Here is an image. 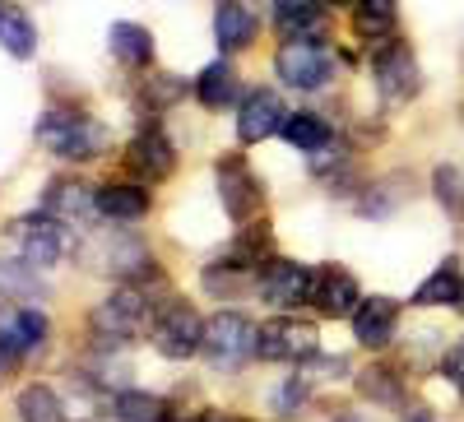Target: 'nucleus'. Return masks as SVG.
<instances>
[{
	"label": "nucleus",
	"mask_w": 464,
	"mask_h": 422,
	"mask_svg": "<svg viewBox=\"0 0 464 422\" xmlns=\"http://www.w3.org/2000/svg\"><path fill=\"white\" fill-rule=\"evenodd\" d=\"M37 144L65 163H93L111 149V130L98 117H84V111H47L37 121Z\"/></svg>",
	"instance_id": "1"
},
{
	"label": "nucleus",
	"mask_w": 464,
	"mask_h": 422,
	"mask_svg": "<svg viewBox=\"0 0 464 422\" xmlns=\"http://www.w3.org/2000/svg\"><path fill=\"white\" fill-rule=\"evenodd\" d=\"M89 330L102 339V343H135L153 330L149 321V297L140 288H116L111 297H102L89 316Z\"/></svg>",
	"instance_id": "2"
},
{
	"label": "nucleus",
	"mask_w": 464,
	"mask_h": 422,
	"mask_svg": "<svg viewBox=\"0 0 464 422\" xmlns=\"http://www.w3.org/2000/svg\"><path fill=\"white\" fill-rule=\"evenodd\" d=\"M275 70H279V80L288 89L312 93V89H325L330 84L334 56H330V47L321 43V37H288V43L275 52Z\"/></svg>",
	"instance_id": "3"
},
{
	"label": "nucleus",
	"mask_w": 464,
	"mask_h": 422,
	"mask_svg": "<svg viewBox=\"0 0 464 422\" xmlns=\"http://www.w3.org/2000/svg\"><path fill=\"white\" fill-rule=\"evenodd\" d=\"M153 349L168 362H186L205 353V321L190 302H168L159 316H153Z\"/></svg>",
	"instance_id": "4"
},
{
	"label": "nucleus",
	"mask_w": 464,
	"mask_h": 422,
	"mask_svg": "<svg viewBox=\"0 0 464 422\" xmlns=\"http://www.w3.org/2000/svg\"><path fill=\"white\" fill-rule=\"evenodd\" d=\"M316 353H321V334L312 321L279 316L256 330V358H265V362H306Z\"/></svg>",
	"instance_id": "5"
},
{
	"label": "nucleus",
	"mask_w": 464,
	"mask_h": 422,
	"mask_svg": "<svg viewBox=\"0 0 464 422\" xmlns=\"http://www.w3.org/2000/svg\"><path fill=\"white\" fill-rule=\"evenodd\" d=\"M205 358L218 371H237L246 358H256V325L242 312H218L205 321Z\"/></svg>",
	"instance_id": "6"
},
{
	"label": "nucleus",
	"mask_w": 464,
	"mask_h": 422,
	"mask_svg": "<svg viewBox=\"0 0 464 422\" xmlns=\"http://www.w3.org/2000/svg\"><path fill=\"white\" fill-rule=\"evenodd\" d=\"M84 260L89 270H102V274H116V279H153V255L135 242V237H111V233H98L89 246H84Z\"/></svg>",
	"instance_id": "7"
},
{
	"label": "nucleus",
	"mask_w": 464,
	"mask_h": 422,
	"mask_svg": "<svg viewBox=\"0 0 464 422\" xmlns=\"http://www.w3.org/2000/svg\"><path fill=\"white\" fill-rule=\"evenodd\" d=\"M214 172H218V200H223L227 218L246 223V218L260 209V200H265V190H260L256 172L246 168L242 153H227V158H218V168H214Z\"/></svg>",
	"instance_id": "8"
},
{
	"label": "nucleus",
	"mask_w": 464,
	"mask_h": 422,
	"mask_svg": "<svg viewBox=\"0 0 464 422\" xmlns=\"http://www.w3.org/2000/svg\"><path fill=\"white\" fill-rule=\"evenodd\" d=\"M260 297L269 306H279V312H293V306L302 302H312V270L297 260H265V270H260Z\"/></svg>",
	"instance_id": "9"
},
{
	"label": "nucleus",
	"mask_w": 464,
	"mask_h": 422,
	"mask_svg": "<svg viewBox=\"0 0 464 422\" xmlns=\"http://www.w3.org/2000/svg\"><path fill=\"white\" fill-rule=\"evenodd\" d=\"M10 242H14L19 260L33 264V270H52V264L61 260V227L52 218H37V214L14 218L10 223Z\"/></svg>",
	"instance_id": "10"
},
{
	"label": "nucleus",
	"mask_w": 464,
	"mask_h": 422,
	"mask_svg": "<svg viewBox=\"0 0 464 422\" xmlns=\"http://www.w3.org/2000/svg\"><path fill=\"white\" fill-rule=\"evenodd\" d=\"M358 302H362V293H358V279L348 270H339V264H321V270H312V306L321 316L343 321V316L358 312Z\"/></svg>",
	"instance_id": "11"
},
{
	"label": "nucleus",
	"mask_w": 464,
	"mask_h": 422,
	"mask_svg": "<svg viewBox=\"0 0 464 422\" xmlns=\"http://www.w3.org/2000/svg\"><path fill=\"white\" fill-rule=\"evenodd\" d=\"M372 65H376V84H381V93L391 98V102H404V98H413V93L422 89V84H418V61H413V52L400 47L395 37H385Z\"/></svg>",
	"instance_id": "12"
},
{
	"label": "nucleus",
	"mask_w": 464,
	"mask_h": 422,
	"mask_svg": "<svg viewBox=\"0 0 464 422\" xmlns=\"http://www.w3.org/2000/svg\"><path fill=\"white\" fill-rule=\"evenodd\" d=\"M348 321H353V339L362 343V349H385V343L395 339V330H400V302H391V297H362L358 312Z\"/></svg>",
	"instance_id": "13"
},
{
	"label": "nucleus",
	"mask_w": 464,
	"mask_h": 422,
	"mask_svg": "<svg viewBox=\"0 0 464 422\" xmlns=\"http://www.w3.org/2000/svg\"><path fill=\"white\" fill-rule=\"evenodd\" d=\"M260 33V14L251 0H218L214 10V37L223 52H246Z\"/></svg>",
	"instance_id": "14"
},
{
	"label": "nucleus",
	"mask_w": 464,
	"mask_h": 422,
	"mask_svg": "<svg viewBox=\"0 0 464 422\" xmlns=\"http://www.w3.org/2000/svg\"><path fill=\"white\" fill-rule=\"evenodd\" d=\"M284 117H288V111H284L279 93L256 89V93L242 102V111H237V139H242V144H265L269 135L284 126Z\"/></svg>",
	"instance_id": "15"
},
{
	"label": "nucleus",
	"mask_w": 464,
	"mask_h": 422,
	"mask_svg": "<svg viewBox=\"0 0 464 422\" xmlns=\"http://www.w3.org/2000/svg\"><path fill=\"white\" fill-rule=\"evenodd\" d=\"M126 168H130L135 177H144V181H163V177H172L177 153H172L168 135H163V130H140V135L130 139V149H126Z\"/></svg>",
	"instance_id": "16"
},
{
	"label": "nucleus",
	"mask_w": 464,
	"mask_h": 422,
	"mask_svg": "<svg viewBox=\"0 0 464 422\" xmlns=\"http://www.w3.org/2000/svg\"><path fill=\"white\" fill-rule=\"evenodd\" d=\"M47 214L56 223H89L98 214V190L80 181H52L47 186Z\"/></svg>",
	"instance_id": "17"
},
{
	"label": "nucleus",
	"mask_w": 464,
	"mask_h": 422,
	"mask_svg": "<svg viewBox=\"0 0 464 422\" xmlns=\"http://www.w3.org/2000/svg\"><path fill=\"white\" fill-rule=\"evenodd\" d=\"M149 205H153L149 186L107 181V186L98 190V214H102V218H116V223H135V218H144V214H149Z\"/></svg>",
	"instance_id": "18"
},
{
	"label": "nucleus",
	"mask_w": 464,
	"mask_h": 422,
	"mask_svg": "<svg viewBox=\"0 0 464 422\" xmlns=\"http://www.w3.org/2000/svg\"><path fill=\"white\" fill-rule=\"evenodd\" d=\"M107 47H111V56L121 61L126 70H144V65L153 61V33H149L144 24L121 19V24L107 28Z\"/></svg>",
	"instance_id": "19"
},
{
	"label": "nucleus",
	"mask_w": 464,
	"mask_h": 422,
	"mask_svg": "<svg viewBox=\"0 0 464 422\" xmlns=\"http://www.w3.org/2000/svg\"><path fill=\"white\" fill-rule=\"evenodd\" d=\"M0 47H5L10 56H19V61H28L37 52V28L24 14V5H14V0H0Z\"/></svg>",
	"instance_id": "20"
},
{
	"label": "nucleus",
	"mask_w": 464,
	"mask_h": 422,
	"mask_svg": "<svg viewBox=\"0 0 464 422\" xmlns=\"http://www.w3.org/2000/svg\"><path fill=\"white\" fill-rule=\"evenodd\" d=\"M279 135H284L297 153H316V149L330 144V121L316 117V111H288L284 126H279Z\"/></svg>",
	"instance_id": "21"
},
{
	"label": "nucleus",
	"mask_w": 464,
	"mask_h": 422,
	"mask_svg": "<svg viewBox=\"0 0 464 422\" xmlns=\"http://www.w3.org/2000/svg\"><path fill=\"white\" fill-rule=\"evenodd\" d=\"M459 297H464V274H459L455 260H446L441 270H432L428 279L418 283L413 306H450V302H459Z\"/></svg>",
	"instance_id": "22"
},
{
	"label": "nucleus",
	"mask_w": 464,
	"mask_h": 422,
	"mask_svg": "<svg viewBox=\"0 0 464 422\" xmlns=\"http://www.w3.org/2000/svg\"><path fill=\"white\" fill-rule=\"evenodd\" d=\"M196 98H200V107L223 111L232 98H237V70H232L227 61L205 65V70H200V80H196Z\"/></svg>",
	"instance_id": "23"
},
{
	"label": "nucleus",
	"mask_w": 464,
	"mask_h": 422,
	"mask_svg": "<svg viewBox=\"0 0 464 422\" xmlns=\"http://www.w3.org/2000/svg\"><path fill=\"white\" fill-rule=\"evenodd\" d=\"M275 24L288 37H321V5L316 0H275Z\"/></svg>",
	"instance_id": "24"
},
{
	"label": "nucleus",
	"mask_w": 464,
	"mask_h": 422,
	"mask_svg": "<svg viewBox=\"0 0 464 422\" xmlns=\"http://www.w3.org/2000/svg\"><path fill=\"white\" fill-rule=\"evenodd\" d=\"M353 33L362 43H385L395 33V0H358L353 5Z\"/></svg>",
	"instance_id": "25"
},
{
	"label": "nucleus",
	"mask_w": 464,
	"mask_h": 422,
	"mask_svg": "<svg viewBox=\"0 0 464 422\" xmlns=\"http://www.w3.org/2000/svg\"><path fill=\"white\" fill-rule=\"evenodd\" d=\"M265 255H269V227H265V223H251L246 233L223 251L218 264H227V270H237V274H242V270H260V260H265Z\"/></svg>",
	"instance_id": "26"
},
{
	"label": "nucleus",
	"mask_w": 464,
	"mask_h": 422,
	"mask_svg": "<svg viewBox=\"0 0 464 422\" xmlns=\"http://www.w3.org/2000/svg\"><path fill=\"white\" fill-rule=\"evenodd\" d=\"M116 422H168V404L149 390H121L111 399Z\"/></svg>",
	"instance_id": "27"
},
{
	"label": "nucleus",
	"mask_w": 464,
	"mask_h": 422,
	"mask_svg": "<svg viewBox=\"0 0 464 422\" xmlns=\"http://www.w3.org/2000/svg\"><path fill=\"white\" fill-rule=\"evenodd\" d=\"M19 422H65V408L52 386H24L19 390Z\"/></svg>",
	"instance_id": "28"
},
{
	"label": "nucleus",
	"mask_w": 464,
	"mask_h": 422,
	"mask_svg": "<svg viewBox=\"0 0 464 422\" xmlns=\"http://www.w3.org/2000/svg\"><path fill=\"white\" fill-rule=\"evenodd\" d=\"M0 293L14 297V302H33L37 293V270L24 260H0Z\"/></svg>",
	"instance_id": "29"
},
{
	"label": "nucleus",
	"mask_w": 464,
	"mask_h": 422,
	"mask_svg": "<svg viewBox=\"0 0 464 422\" xmlns=\"http://www.w3.org/2000/svg\"><path fill=\"white\" fill-rule=\"evenodd\" d=\"M14 330H19V339H24V349L28 353H37V349H43V343H47V316L43 312H37V306H19V312H14Z\"/></svg>",
	"instance_id": "30"
},
{
	"label": "nucleus",
	"mask_w": 464,
	"mask_h": 422,
	"mask_svg": "<svg viewBox=\"0 0 464 422\" xmlns=\"http://www.w3.org/2000/svg\"><path fill=\"white\" fill-rule=\"evenodd\" d=\"M432 186H437V200L464 218V172L459 168H437L432 172Z\"/></svg>",
	"instance_id": "31"
},
{
	"label": "nucleus",
	"mask_w": 464,
	"mask_h": 422,
	"mask_svg": "<svg viewBox=\"0 0 464 422\" xmlns=\"http://www.w3.org/2000/svg\"><path fill=\"white\" fill-rule=\"evenodd\" d=\"M358 390L367 395V399H400V380H395V371H385V367H372V371H362V380H358Z\"/></svg>",
	"instance_id": "32"
},
{
	"label": "nucleus",
	"mask_w": 464,
	"mask_h": 422,
	"mask_svg": "<svg viewBox=\"0 0 464 422\" xmlns=\"http://www.w3.org/2000/svg\"><path fill=\"white\" fill-rule=\"evenodd\" d=\"M181 93H186V84L177 80V74H153V80L144 84V102L149 107H172Z\"/></svg>",
	"instance_id": "33"
},
{
	"label": "nucleus",
	"mask_w": 464,
	"mask_h": 422,
	"mask_svg": "<svg viewBox=\"0 0 464 422\" xmlns=\"http://www.w3.org/2000/svg\"><path fill=\"white\" fill-rule=\"evenodd\" d=\"M446 376L455 380V390H464V343H455L446 353Z\"/></svg>",
	"instance_id": "34"
},
{
	"label": "nucleus",
	"mask_w": 464,
	"mask_h": 422,
	"mask_svg": "<svg viewBox=\"0 0 464 422\" xmlns=\"http://www.w3.org/2000/svg\"><path fill=\"white\" fill-rule=\"evenodd\" d=\"M302 399H306V380H297V376H293L288 386H284V395H279V408H284V413H293V404H302Z\"/></svg>",
	"instance_id": "35"
},
{
	"label": "nucleus",
	"mask_w": 464,
	"mask_h": 422,
	"mask_svg": "<svg viewBox=\"0 0 464 422\" xmlns=\"http://www.w3.org/2000/svg\"><path fill=\"white\" fill-rule=\"evenodd\" d=\"M330 5H353V0H330Z\"/></svg>",
	"instance_id": "36"
},
{
	"label": "nucleus",
	"mask_w": 464,
	"mask_h": 422,
	"mask_svg": "<svg viewBox=\"0 0 464 422\" xmlns=\"http://www.w3.org/2000/svg\"><path fill=\"white\" fill-rule=\"evenodd\" d=\"M223 422H246V417H223Z\"/></svg>",
	"instance_id": "37"
},
{
	"label": "nucleus",
	"mask_w": 464,
	"mask_h": 422,
	"mask_svg": "<svg viewBox=\"0 0 464 422\" xmlns=\"http://www.w3.org/2000/svg\"><path fill=\"white\" fill-rule=\"evenodd\" d=\"M418 422H422V417H418Z\"/></svg>",
	"instance_id": "38"
}]
</instances>
